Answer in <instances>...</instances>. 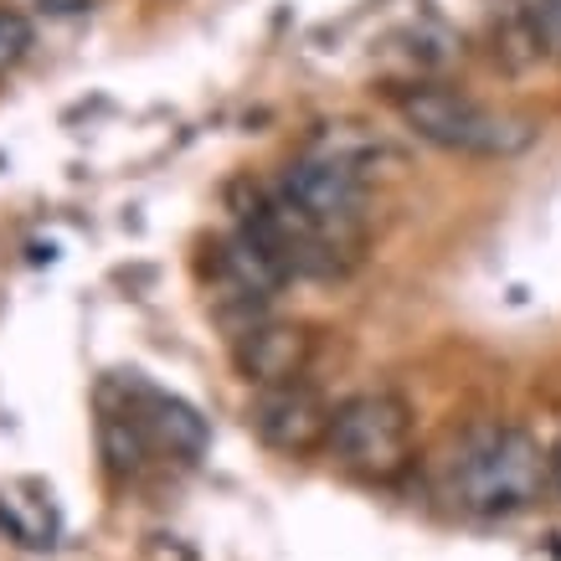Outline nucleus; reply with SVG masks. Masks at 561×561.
Returning a JSON list of instances; mask_svg holds the SVG:
<instances>
[{"instance_id": "20e7f679", "label": "nucleus", "mask_w": 561, "mask_h": 561, "mask_svg": "<svg viewBox=\"0 0 561 561\" xmlns=\"http://www.w3.org/2000/svg\"><path fill=\"white\" fill-rule=\"evenodd\" d=\"M273 191L299 211L305 221H314L320 232L341 238L356 248V232H360V211H366V181H356L351 171L330 165V160H314V154H299L289 160Z\"/></svg>"}, {"instance_id": "f03ea898", "label": "nucleus", "mask_w": 561, "mask_h": 561, "mask_svg": "<svg viewBox=\"0 0 561 561\" xmlns=\"http://www.w3.org/2000/svg\"><path fill=\"white\" fill-rule=\"evenodd\" d=\"M397 114L417 139L438 145L448 154H474V160H515L536 145V124L505 108L454 93V88H408L397 99Z\"/></svg>"}, {"instance_id": "9d476101", "label": "nucleus", "mask_w": 561, "mask_h": 561, "mask_svg": "<svg viewBox=\"0 0 561 561\" xmlns=\"http://www.w3.org/2000/svg\"><path fill=\"white\" fill-rule=\"evenodd\" d=\"M26 47H32V21L21 16V11L0 5V72L16 68L21 57H26Z\"/></svg>"}, {"instance_id": "f257e3e1", "label": "nucleus", "mask_w": 561, "mask_h": 561, "mask_svg": "<svg viewBox=\"0 0 561 561\" xmlns=\"http://www.w3.org/2000/svg\"><path fill=\"white\" fill-rule=\"evenodd\" d=\"M551 484V448H541L536 433L511 423H479L469 427L443 463V490L469 515L500 520L520 515Z\"/></svg>"}, {"instance_id": "6e6552de", "label": "nucleus", "mask_w": 561, "mask_h": 561, "mask_svg": "<svg viewBox=\"0 0 561 561\" xmlns=\"http://www.w3.org/2000/svg\"><path fill=\"white\" fill-rule=\"evenodd\" d=\"M305 154L341 165V171H351L356 181H371V171H381V165H397V160H402V154L391 150L376 129H360V124H324L320 135L309 139Z\"/></svg>"}, {"instance_id": "423d86ee", "label": "nucleus", "mask_w": 561, "mask_h": 561, "mask_svg": "<svg viewBox=\"0 0 561 561\" xmlns=\"http://www.w3.org/2000/svg\"><path fill=\"white\" fill-rule=\"evenodd\" d=\"M114 391L124 397V408L135 412V423L145 427L150 448H165V454H175V459H186V463L206 454V443H211L206 417L191 408V402H181L175 391L150 387L139 371L114 376Z\"/></svg>"}, {"instance_id": "f8f14e48", "label": "nucleus", "mask_w": 561, "mask_h": 561, "mask_svg": "<svg viewBox=\"0 0 561 561\" xmlns=\"http://www.w3.org/2000/svg\"><path fill=\"white\" fill-rule=\"evenodd\" d=\"M551 490L561 494V438H557V448H551Z\"/></svg>"}, {"instance_id": "39448f33", "label": "nucleus", "mask_w": 561, "mask_h": 561, "mask_svg": "<svg viewBox=\"0 0 561 561\" xmlns=\"http://www.w3.org/2000/svg\"><path fill=\"white\" fill-rule=\"evenodd\" d=\"M330 417H335V408L309 381L257 387L248 402V427L257 433V443H268L278 454H309L314 443L330 438Z\"/></svg>"}, {"instance_id": "7ed1b4c3", "label": "nucleus", "mask_w": 561, "mask_h": 561, "mask_svg": "<svg viewBox=\"0 0 561 561\" xmlns=\"http://www.w3.org/2000/svg\"><path fill=\"white\" fill-rule=\"evenodd\" d=\"M324 448L366 479L402 474L412 459V408L397 391H356L330 417Z\"/></svg>"}, {"instance_id": "1a4fd4ad", "label": "nucleus", "mask_w": 561, "mask_h": 561, "mask_svg": "<svg viewBox=\"0 0 561 561\" xmlns=\"http://www.w3.org/2000/svg\"><path fill=\"white\" fill-rule=\"evenodd\" d=\"M99 454L114 474H139L145 459H150V438L135 423V412L124 408L114 381H103V391H99Z\"/></svg>"}, {"instance_id": "9b49d317", "label": "nucleus", "mask_w": 561, "mask_h": 561, "mask_svg": "<svg viewBox=\"0 0 561 561\" xmlns=\"http://www.w3.org/2000/svg\"><path fill=\"white\" fill-rule=\"evenodd\" d=\"M536 42L561 57V0H536Z\"/></svg>"}, {"instance_id": "0eeeda50", "label": "nucleus", "mask_w": 561, "mask_h": 561, "mask_svg": "<svg viewBox=\"0 0 561 561\" xmlns=\"http://www.w3.org/2000/svg\"><path fill=\"white\" fill-rule=\"evenodd\" d=\"M232 360L238 371L253 381V387H278V381H299L305 376V360H309V335L294 330V324H253L232 335Z\"/></svg>"}]
</instances>
